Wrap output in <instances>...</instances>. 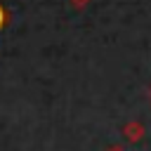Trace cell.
Masks as SVG:
<instances>
[{
    "instance_id": "6da1fadb",
    "label": "cell",
    "mask_w": 151,
    "mask_h": 151,
    "mask_svg": "<svg viewBox=\"0 0 151 151\" xmlns=\"http://www.w3.org/2000/svg\"><path fill=\"white\" fill-rule=\"evenodd\" d=\"M5 24H7V12H5V7L0 5V28H2Z\"/></svg>"
}]
</instances>
